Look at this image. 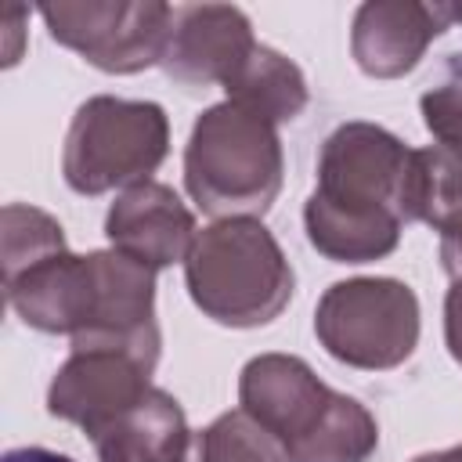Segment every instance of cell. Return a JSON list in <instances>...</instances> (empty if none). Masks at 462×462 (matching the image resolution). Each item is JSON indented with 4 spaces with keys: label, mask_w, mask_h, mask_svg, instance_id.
I'll use <instances>...</instances> for the list:
<instances>
[{
    "label": "cell",
    "mask_w": 462,
    "mask_h": 462,
    "mask_svg": "<svg viewBox=\"0 0 462 462\" xmlns=\"http://www.w3.org/2000/svg\"><path fill=\"white\" fill-rule=\"evenodd\" d=\"M451 18H455V22H462V7H451Z\"/></svg>",
    "instance_id": "7402d4cb"
},
{
    "label": "cell",
    "mask_w": 462,
    "mask_h": 462,
    "mask_svg": "<svg viewBox=\"0 0 462 462\" xmlns=\"http://www.w3.org/2000/svg\"><path fill=\"white\" fill-rule=\"evenodd\" d=\"M184 278L195 307L231 328L267 325L292 300V267L256 217L202 227L184 260Z\"/></svg>",
    "instance_id": "3957f363"
},
{
    "label": "cell",
    "mask_w": 462,
    "mask_h": 462,
    "mask_svg": "<svg viewBox=\"0 0 462 462\" xmlns=\"http://www.w3.org/2000/svg\"><path fill=\"white\" fill-rule=\"evenodd\" d=\"M238 404L282 440L292 462H368L379 426L368 408L325 386L292 354H260L238 375Z\"/></svg>",
    "instance_id": "7a4b0ae2"
},
{
    "label": "cell",
    "mask_w": 462,
    "mask_h": 462,
    "mask_svg": "<svg viewBox=\"0 0 462 462\" xmlns=\"http://www.w3.org/2000/svg\"><path fill=\"white\" fill-rule=\"evenodd\" d=\"M65 231L61 224L36 209V206H22V202H11L4 206L0 213V263H4V282L29 271L32 263L54 256V253H65Z\"/></svg>",
    "instance_id": "2e32d148"
},
{
    "label": "cell",
    "mask_w": 462,
    "mask_h": 462,
    "mask_svg": "<svg viewBox=\"0 0 462 462\" xmlns=\"http://www.w3.org/2000/svg\"><path fill=\"white\" fill-rule=\"evenodd\" d=\"M437 462H462V444L448 448V451H437Z\"/></svg>",
    "instance_id": "ffe728a7"
},
{
    "label": "cell",
    "mask_w": 462,
    "mask_h": 462,
    "mask_svg": "<svg viewBox=\"0 0 462 462\" xmlns=\"http://www.w3.org/2000/svg\"><path fill=\"white\" fill-rule=\"evenodd\" d=\"M170 152V123L155 101L87 97L65 134L61 173L79 195L144 184Z\"/></svg>",
    "instance_id": "5b68a950"
},
{
    "label": "cell",
    "mask_w": 462,
    "mask_h": 462,
    "mask_svg": "<svg viewBox=\"0 0 462 462\" xmlns=\"http://www.w3.org/2000/svg\"><path fill=\"white\" fill-rule=\"evenodd\" d=\"M415 148L375 123H343L318 159V188L303 206L310 245L336 263H368L397 249L411 220Z\"/></svg>",
    "instance_id": "6da1fadb"
},
{
    "label": "cell",
    "mask_w": 462,
    "mask_h": 462,
    "mask_svg": "<svg viewBox=\"0 0 462 462\" xmlns=\"http://www.w3.org/2000/svg\"><path fill=\"white\" fill-rule=\"evenodd\" d=\"M282 141L267 119L231 101L195 119L184 148V184L202 213L217 220L263 217L282 191Z\"/></svg>",
    "instance_id": "277c9868"
},
{
    "label": "cell",
    "mask_w": 462,
    "mask_h": 462,
    "mask_svg": "<svg viewBox=\"0 0 462 462\" xmlns=\"http://www.w3.org/2000/svg\"><path fill=\"white\" fill-rule=\"evenodd\" d=\"M152 372L155 365L130 350H112V346L72 350V357L51 379L47 411L65 422H76L94 440L119 415H126L134 404L148 397Z\"/></svg>",
    "instance_id": "ba28073f"
},
{
    "label": "cell",
    "mask_w": 462,
    "mask_h": 462,
    "mask_svg": "<svg viewBox=\"0 0 462 462\" xmlns=\"http://www.w3.org/2000/svg\"><path fill=\"white\" fill-rule=\"evenodd\" d=\"M191 430L180 404L166 390H148L141 404L94 437L101 462H184Z\"/></svg>",
    "instance_id": "7c38bea8"
},
{
    "label": "cell",
    "mask_w": 462,
    "mask_h": 462,
    "mask_svg": "<svg viewBox=\"0 0 462 462\" xmlns=\"http://www.w3.org/2000/svg\"><path fill=\"white\" fill-rule=\"evenodd\" d=\"M444 339L451 357L462 365V282H455L444 300Z\"/></svg>",
    "instance_id": "ac0fdd59"
},
{
    "label": "cell",
    "mask_w": 462,
    "mask_h": 462,
    "mask_svg": "<svg viewBox=\"0 0 462 462\" xmlns=\"http://www.w3.org/2000/svg\"><path fill=\"white\" fill-rule=\"evenodd\" d=\"M184 462H292L274 433H267L249 411H224L206 430L191 433Z\"/></svg>",
    "instance_id": "9a60e30c"
},
{
    "label": "cell",
    "mask_w": 462,
    "mask_h": 462,
    "mask_svg": "<svg viewBox=\"0 0 462 462\" xmlns=\"http://www.w3.org/2000/svg\"><path fill=\"white\" fill-rule=\"evenodd\" d=\"M0 462H72V458L58 455V451H47V448H14Z\"/></svg>",
    "instance_id": "d6986e66"
},
{
    "label": "cell",
    "mask_w": 462,
    "mask_h": 462,
    "mask_svg": "<svg viewBox=\"0 0 462 462\" xmlns=\"http://www.w3.org/2000/svg\"><path fill=\"white\" fill-rule=\"evenodd\" d=\"M411 462H437V451H433V455H419V458H411Z\"/></svg>",
    "instance_id": "44dd1931"
},
{
    "label": "cell",
    "mask_w": 462,
    "mask_h": 462,
    "mask_svg": "<svg viewBox=\"0 0 462 462\" xmlns=\"http://www.w3.org/2000/svg\"><path fill=\"white\" fill-rule=\"evenodd\" d=\"M253 47V25L238 7L184 4L173 11V32L162 54V69L180 87H224Z\"/></svg>",
    "instance_id": "9c48e42d"
},
{
    "label": "cell",
    "mask_w": 462,
    "mask_h": 462,
    "mask_svg": "<svg viewBox=\"0 0 462 462\" xmlns=\"http://www.w3.org/2000/svg\"><path fill=\"white\" fill-rule=\"evenodd\" d=\"M224 94L231 105L267 119L271 126L296 119L307 108V79L303 72L278 54L274 47L256 43L249 58L235 69V76L224 83Z\"/></svg>",
    "instance_id": "5bb4252c"
},
{
    "label": "cell",
    "mask_w": 462,
    "mask_h": 462,
    "mask_svg": "<svg viewBox=\"0 0 462 462\" xmlns=\"http://www.w3.org/2000/svg\"><path fill=\"white\" fill-rule=\"evenodd\" d=\"M411 220L440 231V263L462 282V148H415Z\"/></svg>",
    "instance_id": "4fadbf2b"
},
{
    "label": "cell",
    "mask_w": 462,
    "mask_h": 462,
    "mask_svg": "<svg viewBox=\"0 0 462 462\" xmlns=\"http://www.w3.org/2000/svg\"><path fill=\"white\" fill-rule=\"evenodd\" d=\"M422 123L440 148H462V83H444L422 94Z\"/></svg>",
    "instance_id": "e0dca14e"
},
{
    "label": "cell",
    "mask_w": 462,
    "mask_h": 462,
    "mask_svg": "<svg viewBox=\"0 0 462 462\" xmlns=\"http://www.w3.org/2000/svg\"><path fill=\"white\" fill-rule=\"evenodd\" d=\"M105 235L116 253L134 256L137 263L159 271L177 260H188L195 245V217L180 195L159 180L126 188L105 217Z\"/></svg>",
    "instance_id": "8fae6325"
},
{
    "label": "cell",
    "mask_w": 462,
    "mask_h": 462,
    "mask_svg": "<svg viewBox=\"0 0 462 462\" xmlns=\"http://www.w3.org/2000/svg\"><path fill=\"white\" fill-rule=\"evenodd\" d=\"M314 332L336 361L386 372L419 343V300L397 278H346L318 300Z\"/></svg>",
    "instance_id": "8992f818"
},
{
    "label": "cell",
    "mask_w": 462,
    "mask_h": 462,
    "mask_svg": "<svg viewBox=\"0 0 462 462\" xmlns=\"http://www.w3.org/2000/svg\"><path fill=\"white\" fill-rule=\"evenodd\" d=\"M173 11L177 7L162 0H58L40 7L51 36L61 47L116 76L162 65Z\"/></svg>",
    "instance_id": "52a82bcc"
},
{
    "label": "cell",
    "mask_w": 462,
    "mask_h": 462,
    "mask_svg": "<svg viewBox=\"0 0 462 462\" xmlns=\"http://www.w3.org/2000/svg\"><path fill=\"white\" fill-rule=\"evenodd\" d=\"M448 4L422 0H368L354 14L350 51L365 76L397 79L419 65L426 47L448 29Z\"/></svg>",
    "instance_id": "30bf717a"
}]
</instances>
